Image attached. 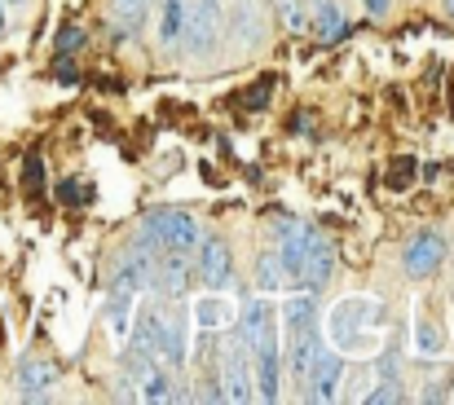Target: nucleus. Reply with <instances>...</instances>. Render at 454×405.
<instances>
[{
  "mask_svg": "<svg viewBox=\"0 0 454 405\" xmlns=\"http://www.w3.org/2000/svg\"><path fill=\"white\" fill-rule=\"evenodd\" d=\"M239 339L247 344L256 393H261L265 401H274V397H278V331H274V313H270L265 304H247V308H243Z\"/></svg>",
  "mask_w": 454,
  "mask_h": 405,
  "instance_id": "obj_1",
  "label": "nucleus"
},
{
  "mask_svg": "<svg viewBox=\"0 0 454 405\" xmlns=\"http://www.w3.org/2000/svg\"><path fill=\"white\" fill-rule=\"evenodd\" d=\"M181 35L194 58H207L221 40V0H190L181 13Z\"/></svg>",
  "mask_w": 454,
  "mask_h": 405,
  "instance_id": "obj_2",
  "label": "nucleus"
},
{
  "mask_svg": "<svg viewBox=\"0 0 454 405\" xmlns=\"http://www.w3.org/2000/svg\"><path fill=\"white\" fill-rule=\"evenodd\" d=\"M142 234L151 238L159 252H181V256H190V252L199 247V225H194L185 212H151L146 225H142Z\"/></svg>",
  "mask_w": 454,
  "mask_h": 405,
  "instance_id": "obj_3",
  "label": "nucleus"
},
{
  "mask_svg": "<svg viewBox=\"0 0 454 405\" xmlns=\"http://www.w3.org/2000/svg\"><path fill=\"white\" fill-rule=\"evenodd\" d=\"M287 331H292V370H296V379L309 375V366H313V357H317V339H313V304L296 295L292 304H287Z\"/></svg>",
  "mask_w": 454,
  "mask_h": 405,
  "instance_id": "obj_4",
  "label": "nucleus"
},
{
  "mask_svg": "<svg viewBox=\"0 0 454 405\" xmlns=\"http://www.w3.org/2000/svg\"><path fill=\"white\" fill-rule=\"evenodd\" d=\"M252 388H256V379H252L247 344L243 339H230V348L221 353V397L225 401H247Z\"/></svg>",
  "mask_w": 454,
  "mask_h": 405,
  "instance_id": "obj_5",
  "label": "nucleus"
},
{
  "mask_svg": "<svg viewBox=\"0 0 454 405\" xmlns=\"http://www.w3.org/2000/svg\"><path fill=\"white\" fill-rule=\"evenodd\" d=\"M199 277H203L212 291H225V286L234 282V256H230V247H225L221 238H207V243L199 247Z\"/></svg>",
  "mask_w": 454,
  "mask_h": 405,
  "instance_id": "obj_6",
  "label": "nucleus"
},
{
  "mask_svg": "<svg viewBox=\"0 0 454 405\" xmlns=\"http://www.w3.org/2000/svg\"><path fill=\"white\" fill-rule=\"evenodd\" d=\"M340 375H344V362L335 353H322L317 348V357H313V366H309V375H304L301 384H309V397L313 401H331L335 388H340Z\"/></svg>",
  "mask_w": 454,
  "mask_h": 405,
  "instance_id": "obj_7",
  "label": "nucleus"
},
{
  "mask_svg": "<svg viewBox=\"0 0 454 405\" xmlns=\"http://www.w3.org/2000/svg\"><path fill=\"white\" fill-rule=\"evenodd\" d=\"M151 282L168 295V300H181V295L190 291V261H185L181 252H163V256L154 261Z\"/></svg>",
  "mask_w": 454,
  "mask_h": 405,
  "instance_id": "obj_8",
  "label": "nucleus"
},
{
  "mask_svg": "<svg viewBox=\"0 0 454 405\" xmlns=\"http://www.w3.org/2000/svg\"><path fill=\"white\" fill-rule=\"evenodd\" d=\"M154 353H163L168 366H185V313H168V317H159Z\"/></svg>",
  "mask_w": 454,
  "mask_h": 405,
  "instance_id": "obj_9",
  "label": "nucleus"
},
{
  "mask_svg": "<svg viewBox=\"0 0 454 405\" xmlns=\"http://www.w3.org/2000/svg\"><path fill=\"white\" fill-rule=\"evenodd\" d=\"M442 256H446V238L442 234H419L411 247H406V273L411 277H428V273L442 265Z\"/></svg>",
  "mask_w": 454,
  "mask_h": 405,
  "instance_id": "obj_10",
  "label": "nucleus"
},
{
  "mask_svg": "<svg viewBox=\"0 0 454 405\" xmlns=\"http://www.w3.org/2000/svg\"><path fill=\"white\" fill-rule=\"evenodd\" d=\"M331 269H335V252H331V243H326L322 234H313V243H309V252H304L301 277L313 291H322V286L331 282Z\"/></svg>",
  "mask_w": 454,
  "mask_h": 405,
  "instance_id": "obj_11",
  "label": "nucleus"
},
{
  "mask_svg": "<svg viewBox=\"0 0 454 405\" xmlns=\"http://www.w3.org/2000/svg\"><path fill=\"white\" fill-rule=\"evenodd\" d=\"M53 384H58V366H53V362H44V357L22 362V370H18V388H22V397H44Z\"/></svg>",
  "mask_w": 454,
  "mask_h": 405,
  "instance_id": "obj_12",
  "label": "nucleus"
},
{
  "mask_svg": "<svg viewBox=\"0 0 454 405\" xmlns=\"http://www.w3.org/2000/svg\"><path fill=\"white\" fill-rule=\"evenodd\" d=\"M313 18H317V35L322 40H340L344 35V13L335 9V0H317L313 4Z\"/></svg>",
  "mask_w": 454,
  "mask_h": 405,
  "instance_id": "obj_13",
  "label": "nucleus"
},
{
  "mask_svg": "<svg viewBox=\"0 0 454 405\" xmlns=\"http://www.w3.org/2000/svg\"><path fill=\"white\" fill-rule=\"evenodd\" d=\"M181 13H185V0H163V13H159V44H176V40H181Z\"/></svg>",
  "mask_w": 454,
  "mask_h": 405,
  "instance_id": "obj_14",
  "label": "nucleus"
},
{
  "mask_svg": "<svg viewBox=\"0 0 454 405\" xmlns=\"http://www.w3.org/2000/svg\"><path fill=\"white\" fill-rule=\"evenodd\" d=\"M111 13H115L120 27L142 31V22H146V13H151V0H111Z\"/></svg>",
  "mask_w": 454,
  "mask_h": 405,
  "instance_id": "obj_15",
  "label": "nucleus"
},
{
  "mask_svg": "<svg viewBox=\"0 0 454 405\" xmlns=\"http://www.w3.org/2000/svg\"><path fill=\"white\" fill-rule=\"evenodd\" d=\"M274 9H278V18H283V27H287L292 35H304V27H309L304 0H274Z\"/></svg>",
  "mask_w": 454,
  "mask_h": 405,
  "instance_id": "obj_16",
  "label": "nucleus"
},
{
  "mask_svg": "<svg viewBox=\"0 0 454 405\" xmlns=\"http://www.w3.org/2000/svg\"><path fill=\"white\" fill-rule=\"evenodd\" d=\"M256 282H261L265 291H278V286H283V261H278V256H261V261H256Z\"/></svg>",
  "mask_w": 454,
  "mask_h": 405,
  "instance_id": "obj_17",
  "label": "nucleus"
},
{
  "mask_svg": "<svg viewBox=\"0 0 454 405\" xmlns=\"http://www.w3.org/2000/svg\"><path fill=\"white\" fill-rule=\"evenodd\" d=\"M80 44H84V31H80V27H67V31H62V40H58V49H62V53H71V49H80Z\"/></svg>",
  "mask_w": 454,
  "mask_h": 405,
  "instance_id": "obj_18",
  "label": "nucleus"
},
{
  "mask_svg": "<svg viewBox=\"0 0 454 405\" xmlns=\"http://www.w3.org/2000/svg\"><path fill=\"white\" fill-rule=\"evenodd\" d=\"M388 9H393V0H366V13H371V18H384Z\"/></svg>",
  "mask_w": 454,
  "mask_h": 405,
  "instance_id": "obj_19",
  "label": "nucleus"
},
{
  "mask_svg": "<svg viewBox=\"0 0 454 405\" xmlns=\"http://www.w3.org/2000/svg\"><path fill=\"white\" fill-rule=\"evenodd\" d=\"M0 31H4V0H0Z\"/></svg>",
  "mask_w": 454,
  "mask_h": 405,
  "instance_id": "obj_20",
  "label": "nucleus"
},
{
  "mask_svg": "<svg viewBox=\"0 0 454 405\" xmlns=\"http://www.w3.org/2000/svg\"><path fill=\"white\" fill-rule=\"evenodd\" d=\"M446 13H450V18H454V0H446Z\"/></svg>",
  "mask_w": 454,
  "mask_h": 405,
  "instance_id": "obj_21",
  "label": "nucleus"
},
{
  "mask_svg": "<svg viewBox=\"0 0 454 405\" xmlns=\"http://www.w3.org/2000/svg\"><path fill=\"white\" fill-rule=\"evenodd\" d=\"M4 4H18V9H22V4H27V0H4Z\"/></svg>",
  "mask_w": 454,
  "mask_h": 405,
  "instance_id": "obj_22",
  "label": "nucleus"
}]
</instances>
